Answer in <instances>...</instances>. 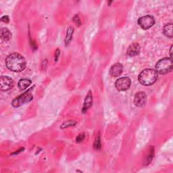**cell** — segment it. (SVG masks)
<instances>
[{"label":"cell","instance_id":"1","mask_svg":"<svg viewBox=\"0 0 173 173\" xmlns=\"http://www.w3.org/2000/svg\"><path fill=\"white\" fill-rule=\"evenodd\" d=\"M7 68L14 72H21L26 68L27 62L24 57L19 53H13L7 56L6 60Z\"/></svg>","mask_w":173,"mask_h":173},{"label":"cell","instance_id":"2","mask_svg":"<svg viewBox=\"0 0 173 173\" xmlns=\"http://www.w3.org/2000/svg\"><path fill=\"white\" fill-rule=\"evenodd\" d=\"M158 79V73L153 69L147 68L143 70L139 76V81L141 84L146 86L153 85Z\"/></svg>","mask_w":173,"mask_h":173},{"label":"cell","instance_id":"3","mask_svg":"<svg viewBox=\"0 0 173 173\" xmlns=\"http://www.w3.org/2000/svg\"><path fill=\"white\" fill-rule=\"evenodd\" d=\"M156 72L161 74H166L170 73L172 70V59L165 57L160 60L156 65Z\"/></svg>","mask_w":173,"mask_h":173},{"label":"cell","instance_id":"4","mask_svg":"<svg viewBox=\"0 0 173 173\" xmlns=\"http://www.w3.org/2000/svg\"><path fill=\"white\" fill-rule=\"evenodd\" d=\"M31 89H28V91L24 93L23 94L20 95V96H19L18 97H16V99H14L13 100V102L12 103V106L15 108L19 107L21 105H23L24 103H27L29 102L33 98V97L31 94Z\"/></svg>","mask_w":173,"mask_h":173},{"label":"cell","instance_id":"5","mask_svg":"<svg viewBox=\"0 0 173 173\" xmlns=\"http://www.w3.org/2000/svg\"><path fill=\"white\" fill-rule=\"evenodd\" d=\"M155 23V19L152 16L147 15L141 17L138 20V24L143 29H148Z\"/></svg>","mask_w":173,"mask_h":173},{"label":"cell","instance_id":"6","mask_svg":"<svg viewBox=\"0 0 173 173\" xmlns=\"http://www.w3.org/2000/svg\"><path fill=\"white\" fill-rule=\"evenodd\" d=\"M131 85V79L128 77H122L118 78L115 83V86L118 91H126L130 88Z\"/></svg>","mask_w":173,"mask_h":173},{"label":"cell","instance_id":"7","mask_svg":"<svg viewBox=\"0 0 173 173\" xmlns=\"http://www.w3.org/2000/svg\"><path fill=\"white\" fill-rule=\"evenodd\" d=\"M14 86V81L12 78H11L7 76H2L0 78V89L2 91H6L11 89Z\"/></svg>","mask_w":173,"mask_h":173},{"label":"cell","instance_id":"8","mask_svg":"<svg viewBox=\"0 0 173 173\" xmlns=\"http://www.w3.org/2000/svg\"><path fill=\"white\" fill-rule=\"evenodd\" d=\"M146 102H147V95L143 91H139L136 93L135 95L134 103L139 108H142L146 105Z\"/></svg>","mask_w":173,"mask_h":173},{"label":"cell","instance_id":"9","mask_svg":"<svg viewBox=\"0 0 173 173\" xmlns=\"http://www.w3.org/2000/svg\"><path fill=\"white\" fill-rule=\"evenodd\" d=\"M123 71V66L120 63H116L111 67L110 70V74L112 77H118L120 75Z\"/></svg>","mask_w":173,"mask_h":173},{"label":"cell","instance_id":"10","mask_svg":"<svg viewBox=\"0 0 173 173\" xmlns=\"http://www.w3.org/2000/svg\"><path fill=\"white\" fill-rule=\"evenodd\" d=\"M141 51V47L138 43H133L127 49V54L129 56L138 55Z\"/></svg>","mask_w":173,"mask_h":173},{"label":"cell","instance_id":"11","mask_svg":"<svg viewBox=\"0 0 173 173\" xmlns=\"http://www.w3.org/2000/svg\"><path fill=\"white\" fill-rule=\"evenodd\" d=\"M92 104H93V96L91 91H89L85 98L84 106L83 108H82V112L85 113V112L87 111L89 108L92 106Z\"/></svg>","mask_w":173,"mask_h":173},{"label":"cell","instance_id":"12","mask_svg":"<svg viewBox=\"0 0 173 173\" xmlns=\"http://www.w3.org/2000/svg\"><path fill=\"white\" fill-rule=\"evenodd\" d=\"M31 83L32 82L31 80H29V79L23 78V79H20L19 81L18 86H19V87L21 91H23V90L27 89L28 86L31 85Z\"/></svg>","mask_w":173,"mask_h":173},{"label":"cell","instance_id":"13","mask_svg":"<svg viewBox=\"0 0 173 173\" xmlns=\"http://www.w3.org/2000/svg\"><path fill=\"white\" fill-rule=\"evenodd\" d=\"M0 36L1 38L4 41H9L12 38V32H11L8 28H3L0 31Z\"/></svg>","mask_w":173,"mask_h":173},{"label":"cell","instance_id":"14","mask_svg":"<svg viewBox=\"0 0 173 173\" xmlns=\"http://www.w3.org/2000/svg\"><path fill=\"white\" fill-rule=\"evenodd\" d=\"M164 34L167 36V37L172 38L173 37V31H172V23H168L166 24L164 29H163Z\"/></svg>","mask_w":173,"mask_h":173},{"label":"cell","instance_id":"15","mask_svg":"<svg viewBox=\"0 0 173 173\" xmlns=\"http://www.w3.org/2000/svg\"><path fill=\"white\" fill-rule=\"evenodd\" d=\"M73 28L72 27H70L68 28V29L67 31V35H66V39H65V43L66 44L68 45L69 43L72 39V37H73Z\"/></svg>","mask_w":173,"mask_h":173},{"label":"cell","instance_id":"16","mask_svg":"<svg viewBox=\"0 0 173 173\" xmlns=\"http://www.w3.org/2000/svg\"><path fill=\"white\" fill-rule=\"evenodd\" d=\"M76 123H77V122L74 121H66V122H64L62 125V127H61V128L64 129V128L70 127V126H74L76 124Z\"/></svg>","mask_w":173,"mask_h":173},{"label":"cell","instance_id":"17","mask_svg":"<svg viewBox=\"0 0 173 173\" xmlns=\"http://www.w3.org/2000/svg\"><path fill=\"white\" fill-rule=\"evenodd\" d=\"M154 148L152 147V149L150 150V154L148 155V156H147V158H146V162H146V164L150 163V162L152 160L153 156H154Z\"/></svg>","mask_w":173,"mask_h":173},{"label":"cell","instance_id":"18","mask_svg":"<svg viewBox=\"0 0 173 173\" xmlns=\"http://www.w3.org/2000/svg\"><path fill=\"white\" fill-rule=\"evenodd\" d=\"M94 147L96 150H99L101 148V143H100V139L99 135L97 137V138L95 139V141L94 143Z\"/></svg>","mask_w":173,"mask_h":173},{"label":"cell","instance_id":"19","mask_svg":"<svg viewBox=\"0 0 173 173\" xmlns=\"http://www.w3.org/2000/svg\"><path fill=\"white\" fill-rule=\"evenodd\" d=\"M84 139H85V134H80L77 137L76 141H77V142H81L84 140Z\"/></svg>","mask_w":173,"mask_h":173},{"label":"cell","instance_id":"20","mask_svg":"<svg viewBox=\"0 0 173 173\" xmlns=\"http://www.w3.org/2000/svg\"><path fill=\"white\" fill-rule=\"evenodd\" d=\"M74 23H76V24H77L78 26L79 25L81 24V20H80V19H79V17H78V15H76V16H74Z\"/></svg>","mask_w":173,"mask_h":173},{"label":"cell","instance_id":"21","mask_svg":"<svg viewBox=\"0 0 173 173\" xmlns=\"http://www.w3.org/2000/svg\"><path fill=\"white\" fill-rule=\"evenodd\" d=\"M1 20L2 22H3V23H8V22H9V18H8V16H3L1 19Z\"/></svg>","mask_w":173,"mask_h":173},{"label":"cell","instance_id":"22","mask_svg":"<svg viewBox=\"0 0 173 173\" xmlns=\"http://www.w3.org/2000/svg\"><path fill=\"white\" fill-rule=\"evenodd\" d=\"M60 50H59L58 49H56V53H55V60H56V62H57V59H58V57H59V56H60Z\"/></svg>","mask_w":173,"mask_h":173},{"label":"cell","instance_id":"23","mask_svg":"<svg viewBox=\"0 0 173 173\" xmlns=\"http://www.w3.org/2000/svg\"><path fill=\"white\" fill-rule=\"evenodd\" d=\"M172 46L171 48V59H172Z\"/></svg>","mask_w":173,"mask_h":173}]
</instances>
